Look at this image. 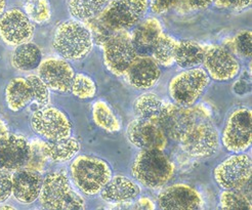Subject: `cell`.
Returning <instances> with one entry per match:
<instances>
[{
  "instance_id": "6da1fadb",
  "label": "cell",
  "mask_w": 252,
  "mask_h": 210,
  "mask_svg": "<svg viewBox=\"0 0 252 210\" xmlns=\"http://www.w3.org/2000/svg\"><path fill=\"white\" fill-rule=\"evenodd\" d=\"M162 130L187 154L195 158L210 157L220 148L219 132L204 108L173 105Z\"/></svg>"
},
{
  "instance_id": "7a4b0ae2",
  "label": "cell",
  "mask_w": 252,
  "mask_h": 210,
  "mask_svg": "<svg viewBox=\"0 0 252 210\" xmlns=\"http://www.w3.org/2000/svg\"><path fill=\"white\" fill-rule=\"evenodd\" d=\"M38 199L44 209H85V200L72 188L67 172L63 169L50 172L45 177Z\"/></svg>"
},
{
  "instance_id": "3957f363",
  "label": "cell",
  "mask_w": 252,
  "mask_h": 210,
  "mask_svg": "<svg viewBox=\"0 0 252 210\" xmlns=\"http://www.w3.org/2000/svg\"><path fill=\"white\" fill-rule=\"evenodd\" d=\"M131 174L143 186L161 189L173 177L174 165L162 150H142L134 158Z\"/></svg>"
},
{
  "instance_id": "277c9868",
  "label": "cell",
  "mask_w": 252,
  "mask_h": 210,
  "mask_svg": "<svg viewBox=\"0 0 252 210\" xmlns=\"http://www.w3.org/2000/svg\"><path fill=\"white\" fill-rule=\"evenodd\" d=\"M53 46L63 59L79 60L92 52L93 35L81 22L77 20L66 21L58 26Z\"/></svg>"
},
{
  "instance_id": "5b68a950",
  "label": "cell",
  "mask_w": 252,
  "mask_h": 210,
  "mask_svg": "<svg viewBox=\"0 0 252 210\" xmlns=\"http://www.w3.org/2000/svg\"><path fill=\"white\" fill-rule=\"evenodd\" d=\"M71 178L75 186L87 196L98 194L112 179V169L105 160L80 155L70 166Z\"/></svg>"
},
{
  "instance_id": "8992f818",
  "label": "cell",
  "mask_w": 252,
  "mask_h": 210,
  "mask_svg": "<svg viewBox=\"0 0 252 210\" xmlns=\"http://www.w3.org/2000/svg\"><path fill=\"white\" fill-rule=\"evenodd\" d=\"M149 0H112L97 16L98 23L116 32L128 30L147 14Z\"/></svg>"
},
{
  "instance_id": "52a82bcc",
  "label": "cell",
  "mask_w": 252,
  "mask_h": 210,
  "mask_svg": "<svg viewBox=\"0 0 252 210\" xmlns=\"http://www.w3.org/2000/svg\"><path fill=\"white\" fill-rule=\"evenodd\" d=\"M210 78L202 68L186 69L174 76L168 86L172 101L180 107H191L204 93Z\"/></svg>"
},
{
  "instance_id": "ba28073f",
  "label": "cell",
  "mask_w": 252,
  "mask_h": 210,
  "mask_svg": "<svg viewBox=\"0 0 252 210\" xmlns=\"http://www.w3.org/2000/svg\"><path fill=\"white\" fill-rule=\"evenodd\" d=\"M103 58L105 66L112 74L124 76L136 58L131 35L123 30L109 36L103 42Z\"/></svg>"
},
{
  "instance_id": "9c48e42d",
  "label": "cell",
  "mask_w": 252,
  "mask_h": 210,
  "mask_svg": "<svg viewBox=\"0 0 252 210\" xmlns=\"http://www.w3.org/2000/svg\"><path fill=\"white\" fill-rule=\"evenodd\" d=\"M32 129L46 141H60L71 137L72 124L68 116L60 109L45 106L33 113Z\"/></svg>"
},
{
  "instance_id": "30bf717a",
  "label": "cell",
  "mask_w": 252,
  "mask_h": 210,
  "mask_svg": "<svg viewBox=\"0 0 252 210\" xmlns=\"http://www.w3.org/2000/svg\"><path fill=\"white\" fill-rule=\"evenodd\" d=\"M251 110L239 108L230 115L221 134V143L229 152L239 154L251 146Z\"/></svg>"
},
{
  "instance_id": "8fae6325",
  "label": "cell",
  "mask_w": 252,
  "mask_h": 210,
  "mask_svg": "<svg viewBox=\"0 0 252 210\" xmlns=\"http://www.w3.org/2000/svg\"><path fill=\"white\" fill-rule=\"evenodd\" d=\"M251 178V159L247 154H235L214 169V180L223 190H239Z\"/></svg>"
},
{
  "instance_id": "7c38bea8",
  "label": "cell",
  "mask_w": 252,
  "mask_h": 210,
  "mask_svg": "<svg viewBox=\"0 0 252 210\" xmlns=\"http://www.w3.org/2000/svg\"><path fill=\"white\" fill-rule=\"evenodd\" d=\"M34 30L33 23L19 8L8 9L0 17V38L9 46L30 42Z\"/></svg>"
},
{
  "instance_id": "4fadbf2b",
  "label": "cell",
  "mask_w": 252,
  "mask_h": 210,
  "mask_svg": "<svg viewBox=\"0 0 252 210\" xmlns=\"http://www.w3.org/2000/svg\"><path fill=\"white\" fill-rule=\"evenodd\" d=\"M202 64L209 77L221 82L234 79L240 71V65L235 57L228 49L218 45L204 46Z\"/></svg>"
},
{
  "instance_id": "5bb4252c",
  "label": "cell",
  "mask_w": 252,
  "mask_h": 210,
  "mask_svg": "<svg viewBox=\"0 0 252 210\" xmlns=\"http://www.w3.org/2000/svg\"><path fill=\"white\" fill-rule=\"evenodd\" d=\"M30 143L15 133L0 137V169L16 171L26 167L30 158Z\"/></svg>"
},
{
  "instance_id": "9a60e30c",
  "label": "cell",
  "mask_w": 252,
  "mask_h": 210,
  "mask_svg": "<svg viewBox=\"0 0 252 210\" xmlns=\"http://www.w3.org/2000/svg\"><path fill=\"white\" fill-rule=\"evenodd\" d=\"M38 76L49 90L66 93L70 91L75 73L65 59L49 57L41 60Z\"/></svg>"
},
{
  "instance_id": "2e32d148",
  "label": "cell",
  "mask_w": 252,
  "mask_h": 210,
  "mask_svg": "<svg viewBox=\"0 0 252 210\" xmlns=\"http://www.w3.org/2000/svg\"><path fill=\"white\" fill-rule=\"evenodd\" d=\"M201 194L186 183H176L158 196V206L163 210H198L203 208Z\"/></svg>"
},
{
  "instance_id": "e0dca14e",
  "label": "cell",
  "mask_w": 252,
  "mask_h": 210,
  "mask_svg": "<svg viewBox=\"0 0 252 210\" xmlns=\"http://www.w3.org/2000/svg\"><path fill=\"white\" fill-rule=\"evenodd\" d=\"M128 141L141 150H163L167 145V137L155 123L137 118L127 127Z\"/></svg>"
},
{
  "instance_id": "ac0fdd59",
  "label": "cell",
  "mask_w": 252,
  "mask_h": 210,
  "mask_svg": "<svg viewBox=\"0 0 252 210\" xmlns=\"http://www.w3.org/2000/svg\"><path fill=\"white\" fill-rule=\"evenodd\" d=\"M161 71L157 61L151 56H136L124 74L127 83L135 90H150L157 84Z\"/></svg>"
},
{
  "instance_id": "d6986e66",
  "label": "cell",
  "mask_w": 252,
  "mask_h": 210,
  "mask_svg": "<svg viewBox=\"0 0 252 210\" xmlns=\"http://www.w3.org/2000/svg\"><path fill=\"white\" fill-rule=\"evenodd\" d=\"M43 179L39 171L24 167L12 175V196L23 204H31L39 198Z\"/></svg>"
},
{
  "instance_id": "ffe728a7",
  "label": "cell",
  "mask_w": 252,
  "mask_h": 210,
  "mask_svg": "<svg viewBox=\"0 0 252 210\" xmlns=\"http://www.w3.org/2000/svg\"><path fill=\"white\" fill-rule=\"evenodd\" d=\"M172 107V104L164 102L158 95L151 92L141 94L133 104L137 118L153 122L161 129L168 119Z\"/></svg>"
},
{
  "instance_id": "44dd1931",
  "label": "cell",
  "mask_w": 252,
  "mask_h": 210,
  "mask_svg": "<svg viewBox=\"0 0 252 210\" xmlns=\"http://www.w3.org/2000/svg\"><path fill=\"white\" fill-rule=\"evenodd\" d=\"M141 187L132 180L123 176H116L108 181L99 193L104 201L118 204L135 200L141 195Z\"/></svg>"
},
{
  "instance_id": "7402d4cb",
  "label": "cell",
  "mask_w": 252,
  "mask_h": 210,
  "mask_svg": "<svg viewBox=\"0 0 252 210\" xmlns=\"http://www.w3.org/2000/svg\"><path fill=\"white\" fill-rule=\"evenodd\" d=\"M162 33V25L156 18H148L138 24L131 35L136 56H152L153 48Z\"/></svg>"
},
{
  "instance_id": "603a6c76",
  "label": "cell",
  "mask_w": 252,
  "mask_h": 210,
  "mask_svg": "<svg viewBox=\"0 0 252 210\" xmlns=\"http://www.w3.org/2000/svg\"><path fill=\"white\" fill-rule=\"evenodd\" d=\"M38 143L45 158L56 163L70 161L79 153L81 148L79 141L71 137L60 141L38 140Z\"/></svg>"
},
{
  "instance_id": "cb8c5ba5",
  "label": "cell",
  "mask_w": 252,
  "mask_h": 210,
  "mask_svg": "<svg viewBox=\"0 0 252 210\" xmlns=\"http://www.w3.org/2000/svg\"><path fill=\"white\" fill-rule=\"evenodd\" d=\"M5 101L9 110L18 112L33 102L30 85L26 78L11 79L5 89Z\"/></svg>"
},
{
  "instance_id": "d4e9b609",
  "label": "cell",
  "mask_w": 252,
  "mask_h": 210,
  "mask_svg": "<svg viewBox=\"0 0 252 210\" xmlns=\"http://www.w3.org/2000/svg\"><path fill=\"white\" fill-rule=\"evenodd\" d=\"M204 46L192 40L178 41L174 54V64L183 69L198 67L203 63Z\"/></svg>"
},
{
  "instance_id": "484cf974",
  "label": "cell",
  "mask_w": 252,
  "mask_h": 210,
  "mask_svg": "<svg viewBox=\"0 0 252 210\" xmlns=\"http://www.w3.org/2000/svg\"><path fill=\"white\" fill-rule=\"evenodd\" d=\"M41 60L42 54L40 48L32 42H26L16 46L11 58L12 66L24 72L37 69Z\"/></svg>"
},
{
  "instance_id": "4316f807",
  "label": "cell",
  "mask_w": 252,
  "mask_h": 210,
  "mask_svg": "<svg viewBox=\"0 0 252 210\" xmlns=\"http://www.w3.org/2000/svg\"><path fill=\"white\" fill-rule=\"evenodd\" d=\"M70 14L79 22H87L97 17L109 0H67Z\"/></svg>"
},
{
  "instance_id": "83f0119b",
  "label": "cell",
  "mask_w": 252,
  "mask_h": 210,
  "mask_svg": "<svg viewBox=\"0 0 252 210\" xmlns=\"http://www.w3.org/2000/svg\"><path fill=\"white\" fill-rule=\"evenodd\" d=\"M93 118L95 124L102 129L114 133L121 129V122L113 112L112 108L103 100L96 101L93 106Z\"/></svg>"
},
{
  "instance_id": "f1b7e54d",
  "label": "cell",
  "mask_w": 252,
  "mask_h": 210,
  "mask_svg": "<svg viewBox=\"0 0 252 210\" xmlns=\"http://www.w3.org/2000/svg\"><path fill=\"white\" fill-rule=\"evenodd\" d=\"M178 41L171 36L162 33L157 40L152 57L157 61L158 65L170 68L174 65V54Z\"/></svg>"
},
{
  "instance_id": "f546056e",
  "label": "cell",
  "mask_w": 252,
  "mask_h": 210,
  "mask_svg": "<svg viewBox=\"0 0 252 210\" xmlns=\"http://www.w3.org/2000/svg\"><path fill=\"white\" fill-rule=\"evenodd\" d=\"M24 9L32 23L44 24L52 17V8L48 0H30L24 5Z\"/></svg>"
},
{
  "instance_id": "4dcf8cb0",
  "label": "cell",
  "mask_w": 252,
  "mask_h": 210,
  "mask_svg": "<svg viewBox=\"0 0 252 210\" xmlns=\"http://www.w3.org/2000/svg\"><path fill=\"white\" fill-rule=\"evenodd\" d=\"M70 91L80 100H88V98L94 97L96 93V85L94 81L85 74H75Z\"/></svg>"
},
{
  "instance_id": "1f68e13d",
  "label": "cell",
  "mask_w": 252,
  "mask_h": 210,
  "mask_svg": "<svg viewBox=\"0 0 252 210\" xmlns=\"http://www.w3.org/2000/svg\"><path fill=\"white\" fill-rule=\"evenodd\" d=\"M220 207L228 210H251L249 198L238 190H224L220 194Z\"/></svg>"
},
{
  "instance_id": "d6a6232c",
  "label": "cell",
  "mask_w": 252,
  "mask_h": 210,
  "mask_svg": "<svg viewBox=\"0 0 252 210\" xmlns=\"http://www.w3.org/2000/svg\"><path fill=\"white\" fill-rule=\"evenodd\" d=\"M26 80L30 85L33 102H35L40 108L48 106L50 102V92L46 84L39 78L38 75H29Z\"/></svg>"
},
{
  "instance_id": "836d02e7",
  "label": "cell",
  "mask_w": 252,
  "mask_h": 210,
  "mask_svg": "<svg viewBox=\"0 0 252 210\" xmlns=\"http://www.w3.org/2000/svg\"><path fill=\"white\" fill-rule=\"evenodd\" d=\"M252 41H251V32L242 31L238 33L233 41L234 52L241 58L249 59L252 52Z\"/></svg>"
},
{
  "instance_id": "e575fe53",
  "label": "cell",
  "mask_w": 252,
  "mask_h": 210,
  "mask_svg": "<svg viewBox=\"0 0 252 210\" xmlns=\"http://www.w3.org/2000/svg\"><path fill=\"white\" fill-rule=\"evenodd\" d=\"M30 158L26 167L41 172L46 164L47 159L45 158L40 149L38 140H34L30 143Z\"/></svg>"
},
{
  "instance_id": "d590c367",
  "label": "cell",
  "mask_w": 252,
  "mask_h": 210,
  "mask_svg": "<svg viewBox=\"0 0 252 210\" xmlns=\"http://www.w3.org/2000/svg\"><path fill=\"white\" fill-rule=\"evenodd\" d=\"M12 195V175L0 169V204L7 201Z\"/></svg>"
},
{
  "instance_id": "8d00e7d4",
  "label": "cell",
  "mask_w": 252,
  "mask_h": 210,
  "mask_svg": "<svg viewBox=\"0 0 252 210\" xmlns=\"http://www.w3.org/2000/svg\"><path fill=\"white\" fill-rule=\"evenodd\" d=\"M182 0H150L149 7L156 15H162L178 5Z\"/></svg>"
},
{
  "instance_id": "74e56055",
  "label": "cell",
  "mask_w": 252,
  "mask_h": 210,
  "mask_svg": "<svg viewBox=\"0 0 252 210\" xmlns=\"http://www.w3.org/2000/svg\"><path fill=\"white\" fill-rule=\"evenodd\" d=\"M132 209H149L152 210L155 209V203L151 200L148 197H142V198L138 199L136 202L132 203L131 205Z\"/></svg>"
},
{
  "instance_id": "f35d334b",
  "label": "cell",
  "mask_w": 252,
  "mask_h": 210,
  "mask_svg": "<svg viewBox=\"0 0 252 210\" xmlns=\"http://www.w3.org/2000/svg\"><path fill=\"white\" fill-rule=\"evenodd\" d=\"M213 0H187V4L191 9L195 10H201L207 8Z\"/></svg>"
},
{
  "instance_id": "ab89813d",
  "label": "cell",
  "mask_w": 252,
  "mask_h": 210,
  "mask_svg": "<svg viewBox=\"0 0 252 210\" xmlns=\"http://www.w3.org/2000/svg\"><path fill=\"white\" fill-rule=\"evenodd\" d=\"M230 8L233 10H242L251 5L252 0H228Z\"/></svg>"
},
{
  "instance_id": "60d3db41",
  "label": "cell",
  "mask_w": 252,
  "mask_h": 210,
  "mask_svg": "<svg viewBox=\"0 0 252 210\" xmlns=\"http://www.w3.org/2000/svg\"><path fill=\"white\" fill-rule=\"evenodd\" d=\"M8 132H9L8 126H7V124L5 123V121L0 118V137H2V135H5Z\"/></svg>"
},
{
  "instance_id": "b9f144b4",
  "label": "cell",
  "mask_w": 252,
  "mask_h": 210,
  "mask_svg": "<svg viewBox=\"0 0 252 210\" xmlns=\"http://www.w3.org/2000/svg\"><path fill=\"white\" fill-rule=\"evenodd\" d=\"M5 9V0H0V17L3 14Z\"/></svg>"
},
{
  "instance_id": "7bdbcfd3",
  "label": "cell",
  "mask_w": 252,
  "mask_h": 210,
  "mask_svg": "<svg viewBox=\"0 0 252 210\" xmlns=\"http://www.w3.org/2000/svg\"><path fill=\"white\" fill-rule=\"evenodd\" d=\"M0 209H11V210H15L16 209V207H14V206H11V205H1L0 206Z\"/></svg>"
},
{
  "instance_id": "ee69618b",
  "label": "cell",
  "mask_w": 252,
  "mask_h": 210,
  "mask_svg": "<svg viewBox=\"0 0 252 210\" xmlns=\"http://www.w3.org/2000/svg\"><path fill=\"white\" fill-rule=\"evenodd\" d=\"M26 1H30V0H26Z\"/></svg>"
}]
</instances>
